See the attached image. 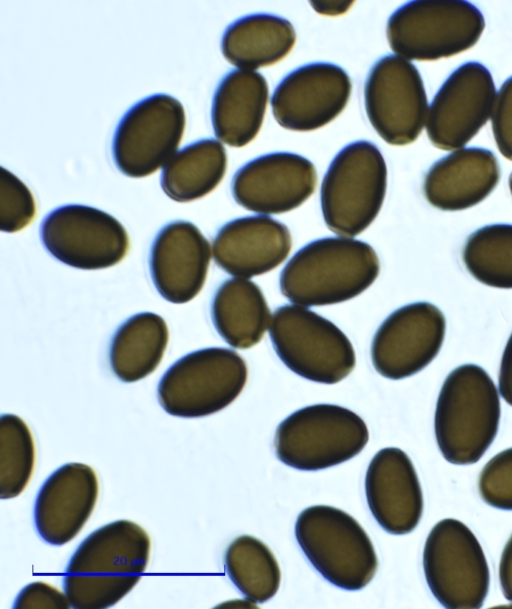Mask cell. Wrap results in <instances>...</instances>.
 <instances>
[{
	"instance_id": "1",
	"label": "cell",
	"mask_w": 512,
	"mask_h": 609,
	"mask_svg": "<svg viewBox=\"0 0 512 609\" xmlns=\"http://www.w3.org/2000/svg\"><path fill=\"white\" fill-rule=\"evenodd\" d=\"M147 532L129 520L108 523L87 536L72 555L63 579L70 606L115 605L139 582L150 556Z\"/></svg>"
},
{
	"instance_id": "2",
	"label": "cell",
	"mask_w": 512,
	"mask_h": 609,
	"mask_svg": "<svg viewBox=\"0 0 512 609\" xmlns=\"http://www.w3.org/2000/svg\"><path fill=\"white\" fill-rule=\"evenodd\" d=\"M380 263L371 245L351 237H326L298 250L280 275L282 294L304 307L348 301L370 287Z\"/></svg>"
},
{
	"instance_id": "3",
	"label": "cell",
	"mask_w": 512,
	"mask_h": 609,
	"mask_svg": "<svg viewBox=\"0 0 512 609\" xmlns=\"http://www.w3.org/2000/svg\"><path fill=\"white\" fill-rule=\"evenodd\" d=\"M501 407L498 390L480 366L464 364L449 373L434 418L438 447L456 465L476 463L496 437Z\"/></svg>"
},
{
	"instance_id": "4",
	"label": "cell",
	"mask_w": 512,
	"mask_h": 609,
	"mask_svg": "<svg viewBox=\"0 0 512 609\" xmlns=\"http://www.w3.org/2000/svg\"><path fill=\"white\" fill-rule=\"evenodd\" d=\"M297 542L312 566L331 584L360 590L374 577L378 560L362 526L327 505L304 509L295 524Z\"/></svg>"
},
{
	"instance_id": "5",
	"label": "cell",
	"mask_w": 512,
	"mask_h": 609,
	"mask_svg": "<svg viewBox=\"0 0 512 609\" xmlns=\"http://www.w3.org/2000/svg\"><path fill=\"white\" fill-rule=\"evenodd\" d=\"M387 188V166L369 141L346 145L332 160L321 185L327 227L343 237L362 233L377 217Z\"/></svg>"
},
{
	"instance_id": "6",
	"label": "cell",
	"mask_w": 512,
	"mask_h": 609,
	"mask_svg": "<svg viewBox=\"0 0 512 609\" xmlns=\"http://www.w3.org/2000/svg\"><path fill=\"white\" fill-rule=\"evenodd\" d=\"M484 28L483 14L468 1L425 0L395 10L386 33L391 49L400 57L430 61L470 49Z\"/></svg>"
},
{
	"instance_id": "7",
	"label": "cell",
	"mask_w": 512,
	"mask_h": 609,
	"mask_svg": "<svg viewBox=\"0 0 512 609\" xmlns=\"http://www.w3.org/2000/svg\"><path fill=\"white\" fill-rule=\"evenodd\" d=\"M368 439L365 422L353 411L334 404H315L295 411L279 424L275 451L284 464L315 471L353 458Z\"/></svg>"
},
{
	"instance_id": "8",
	"label": "cell",
	"mask_w": 512,
	"mask_h": 609,
	"mask_svg": "<svg viewBox=\"0 0 512 609\" xmlns=\"http://www.w3.org/2000/svg\"><path fill=\"white\" fill-rule=\"evenodd\" d=\"M269 334L280 360L307 380L335 384L355 367V351L348 337L304 306L279 307L271 318Z\"/></svg>"
},
{
	"instance_id": "9",
	"label": "cell",
	"mask_w": 512,
	"mask_h": 609,
	"mask_svg": "<svg viewBox=\"0 0 512 609\" xmlns=\"http://www.w3.org/2000/svg\"><path fill=\"white\" fill-rule=\"evenodd\" d=\"M245 360L235 351L210 347L191 352L162 376L157 393L170 415L198 418L230 405L247 381Z\"/></svg>"
},
{
	"instance_id": "10",
	"label": "cell",
	"mask_w": 512,
	"mask_h": 609,
	"mask_svg": "<svg viewBox=\"0 0 512 609\" xmlns=\"http://www.w3.org/2000/svg\"><path fill=\"white\" fill-rule=\"evenodd\" d=\"M430 591L450 609L482 607L489 590V567L483 549L461 521L446 518L430 531L423 551Z\"/></svg>"
},
{
	"instance_id": "11",
	"label": "cell",
	"mask_w": 512,
	"mask_h": 609,
	"mask_svg": "<svg viewBox=\"0 0 512 609\" xmlns=\"http://www.w3.org/2000/svg\"><path fill=\"white\" fill-rule=\"evenodd\" d=\"M186 123L182 104L167 94H154L134 104L119 121L112 140L116 167L131 178H143L176 153Z\"/></svg>"
},
{
	"instance_id": "12",
	"label": "cell",
	"mask_w": 512,
	"mask_h": 609,
	"mask_svg": "<svg viewBox=\"0 0 512 609\" xmlns=\"http://www.w3.org/2000/svg\"><path fill=\"white\" fill-rule=\"evenodd\" d=\"M40 235L53 257L83 270L111 267L125 257L129 248L127 232L116 218L80 204L52 210L42 221Z\"/></svg>"
},
{
	"instance_id": "13",
	"label": "cell",
	"mask_w": 512,
	"mask_h": 609,
	"mask_svg": "<svg viewBox=\"0 0 512 609\" xmlns=\"http://www.w3.org/2000/svg\"><path fill=\"white\" fill-rule=\"evenodd\" d=\"M368 119L387 143L403 146L420 135L428 101L418 69L408 60L387 55L372 67L364 88Z\"/></svg>"
},
{
	"instance_id": "14",
	"label": "cell",
	"mask_w": 512,
	"mask_h": 609,
	"mask_svg": "<svg viewBox=\"0 0 512 609\" xmlns=\"http://www.w3.org/2000/svg\"><path fill=\"white\" fill-rule=\"evenodd\" d=\"M496 100L490 71L470 61L459 66L436 93L426 120L431 143L441 150L466 145L486 124Z\"/></svg>"
},
{
	"instance_id": "15",
	"label": "cell",
	"mask_w": 512,
	"mask_h": 609,
	"mask_svg": "<svg viewBox=\"0 0 512 609\" xmlns=\"http://www.w3.org/2000/svg\"><path fill=\"white\" fill-rule=\"evenodd\" d=\"M446 320L435 305L415 302L391 313L377 329L371 358L385 378L410 377L428 366L444 341Z\"/></svg>"
},
{
	"instance_id": "16",
	"label": "cell",
	"mask_w": 512,
	"mask_h": 609,
	"mask_svg": "<svg viewBox=\"0 0 512 609\" xmlns=\"http://www.w3.org/2000/svg\"><path fill=\"white\" fill-rule=\"evenodd\" d=\"M352 85L348 74L331 63L316 62L290 72L273 92L277 123L293 131H312L334 120L345 108Z\"/></svg>"
},
{
	"instance_id": "17",
	"label": "cell",
	"mask_w": 512,
	"mask_h": 609,
	"mask_svg": "<svg viewBox=\"0 0 512 609\" xmlns=\"http://www.w3.org/2000/svg\"><path fill=\"white\" fill-rule=\"evenodd\" d=\"M316 183V169L310 160L276 152L243 165L232 179L231 190L234 200L249 211L281 214L303 204Z\"/></svg>"
},
{
	"instance_id": "18",
	"label": "cell",
	"mask_w": 512,
	"mask_h": 609,
	"mask_svg": "<svg viewBox=\"0 0 512 609\" xmlns=\"http://www.w3.org/2000/svg\"><path fill=\"white\" fill-rule=\"evenodd\" d=\"M211 258L209 242L191 222L165 225L155 237L149 257L152 281L167 301L183 304L201 291Z\"/></svg>"
},
{
	"instance_id": "19",
	"label": "cell",
	"mask_w": 512,
	"mask_h": 609,
	"mask_svg": "<svg viewBox=\"0 0 512 609\" xmlns=\"http://www.w3.org/2000/svg\"><path fill=\"white\" fill-rule=\"evenodd\" d=\"M95 471L82 463H67L55 470L41 486L34 506L39 536L48 544L62 546L81 531L98 497Z\"/></svg>"
},
{
	"instance_id": "20",
	"label": "cell",
	"mask_w": 512,
	"mask_h": 609,
	"mask_svg": "<svg viewBox=\"0 0 512 609\" xmlns=\"http://www.w3.org/2000/svg\"><path fill=\"white\" fill-rule=\"evenodd\" d=\"M369 509L388 533L403 535L413 531L423 512V495L412 461L399 448L378 451L365 477Z\"/></svg>"
},
{
	"instance_id": "21",
	"label": "cell",
	"mask_w": 512,
	"mask_h": 609,
	"mask_svg": "<svg viewBox=\"0 0 512 609\" xmlns=\"http://www.w3.org/2000/svg\"><path fill=\"white\" fill-rule=\"evenodd\" d=\"M292 247L283 223L264 215L234 219L217 232L212 246L216 264L235 277L250 278L278 267Z\"/></svg>"
},
{
	"instance_id": "22",
	"label": "cell",
	"mask_w": 512,
	"mask_h": 609,
	"mask_svg": "<svg viewBox=\"0 0 512 609\" xmlns=\"http://www.w3.org/2000/svg\"><path fill=\"white\" fill-rule=\"evenodd\" d=\"M499 179L500 166L492 151L479 147L461 148L430 167L423 190L434 207L460 211L483 201Z\"/></svg>"
},
{
	"instance_id": "23",
	"label": "cell",
	"mask_w": 512,
	"mask_h": 609,
	"mask_svg": "<svg viewBox=\"0 0 512 609\" xmlns=\"http://www.w3.org/2000/svg\"><path fill=\"white\" fill-rule=\"evenodd\" d=\"M269 97L266 79L252 70H232L218 84L211 120L216 137L231 147H243L261 129Z\"/></svg>"
},
{
	"instance_id": "24",
	"label": "cell",
	"mask_w": 512,
	"mask_h": 609,
	"mask_svg": "<svg viewBox=\"0 0 512 609\" xmlns=\"http://www.w3.org/2000/svg\"><path fill=\"white\" fill-rule=\"evenodd\" d=\"M295 41L294 27L287 19L272 14H252L226 28L221 51L234 66L253 71L282 60Z\"/></svg>"
},
{
	"instance_id": "25",
	"label": "cell",
	"mask_w": 512,
	"mask_h": 609,
	"mask_svg": "<svg viewBox=\"0 0 512 609\" xmlns=\"http://www.w3.org/2000/svg\"><path fill=\"white\" fill-rule=\"evenodd\" d=\"M211 316L219 335L232 347L247 349L264 336L271 321L260 287L247 278H232L217 289Z\"/></svg>"
},
{
	"instance_id": "26",
	"label": "cell",
	"mask_w": 512,
	"mask_h": 609,
	"mask_svg": "<svg viewBox=\"0 0 512 609\" xmlns=\"http://www.w3.org/2000/svg\"><path fill=\"white\" fill-rule=\"evenodd\" d=\"M164 319L152 312L131 316L115 332L109 350L110 365L124 382H135L159 365L168 343Z\"/></svg>"
},
{
	"instance_id": "27",
	"label": "cell",
	"mask_w": 512,
	"mask_h": 609,
	"mask_svg": "<svg viewBox=\"0 0 512 609\" xmlns=\"http://www.w3.org/2000/svg\"><path fill=\"white\" fill-rule=\"evenodd\" d=\"M226 167V150L219 141L198 140L176 152L166 163L161 173V188L176 202L194 201L217 187Z\"/></svg>"
},
{
	"instance_id": "28",
	"label": "cell",
	"mask_w": 512,
	"mask_h": 609,
	"mask_svg": "<svg viewBox=\"0 0 512 609\" xmlns=\"http://www.w3.org/2000/svg\"><path fill=\"white\" fill-rule=\"evenodd\" d=\"M224 565L236 588L251 602L263 603L278 591L281 572L270 549L255 537L243 535L228 546Z\"/></svg>"
},
{
	"instance_id": "29",
	"label": "cell",
	"mask_w": 512,
	"mask_h": 609,
	"mask_svg": "<svg viewBox=\"0 0 512 609\" xmlns=\"http://www.w3.org/2000/svg\"><path fill=\"white\" fill-rule=\"evenodd\" d=\"M463 261L479 282L501 289H512V225L484 226L466 240Z\"/></svg>"
},
{
	"instance_id": "30",
	"label": "cell",
	"mask_w": 512,
	"mask_h": 609,
	"mask_svg": "<svg viewBox=\"0 0 512 609\" xmlns=\"http://www.w3.org/2000/svg\"><path fill=\"white\" fill-rule=\"evenodd\" d=\"M35 464L33 436L17 415L0 419V497L11 499L26 488Z\"/></svg>"
},
{
	"instance_id": "31",
	"label": "cell",
	"mask_w": 512,
	"mask_h": 609,
	"mask_svg": "<svg viewBox=\"0 0 512 609\" xmlns=\"http://www.w3.org/2000/svg\"><path fill=\"white\" fill-rule=\"evenodd\" d=\"M34 197L16 175L1 167L0 176V229L14 233L25 228L35 217Z\"/></svg>"
},
{
	"instance_id": "32",
	"label": "cell",
	"mask_w": 512,
	"mask_h": 609,
	"mask_svg": "<svg viewBox=\"0 0 512 609\" xmlns=\"http://www.w3.org/2000/svg\"><path fill=\"white\" fill-rule=\"evenodd\" d=\"M479 492L488 505L512 510V448L486 463L479 478Z\"/></svg>"
},
{
	"instance_id": "33",
	"label": "cell",
	"mask_w": 512,
	"mask_h": 609,
	"mask_svg": "<svg viewBox=\"0 0 512 609\" xmlns=\"http://www.w3.org/2000/svg\"><path fill=\"white\" fill-rule=\"evenodd\" d=\"M491 122L500 153L512 161V76L504 81L496 95Z\"/></svg>"
},
{
	"instance_id": "34",
	"label": "cell",
	"mask_w": 512,
	"mask_h": 609,
	"mask_svg": "<svg viewBox=\"0 0 512 609\" xmlns=\"http://www.w3.org/2000/svg\"><path fill=\"white\" fill-rule=\"evenodd\" d=\"M70 606L66 594L45 582H33L25 586L15 599L16 609H66Z\"/></svg>"
},
{
	"instance_id": "35",
	"label": "cell",
	"mask_w": 512,
	"mask_h": 609,
	"mask_svg": "<svg viewBox=\"0 0 512 609\" xmlns=\"http://www.w3.org/2000/svg\"><path fill=\"white\" fill-rule=\"evenodd\" d=\"M498 382L501 396L512 406V333L503 351Z\"/></svg>"
},
{
	"instance_id": "36",
	"label": "cell",
	"mask_w": 512,
	"mask_h": 609,
	"mask_svg": "<svg viewBox=\"0 0 512 609\" xmlns=\"http://www.w3.org/2000/svg\"><path fill=\"white\" fill-rule=\"evenodd\" d=\"M499 580L504 597L512 603V535L501 555Z\"/></svg>"
},
{
	"instance_id": "37",
	"label": "cell",
	"mask_w": 512,
	"mask_h": 609,
	"mask_svg": "<svg viewBox=\"0 0 512 609\" xmlns=\"http://www.w3.org/2000/svg\"><path fill=\"white\" fill-rule=\"evenodd\" d=\"M353 1H312L310 5L322 15L337 16L349 10Z\"/></svg>"
},
{
	"instance_id": "38",
	"label": "cell",
	"mask_w": 512,
	"mask_h": 609,
	"mask_svg": "<svg viewBox=\"0 0 512 609\" xmlns=\"http://www.w3.org/2000/svg\"><path fill=\"white\" fill-rule=\"evenodd\" d=\"M509 188H510V191H511V194H512V173L509 176Z\"/></svg>"
}]
</instances>
